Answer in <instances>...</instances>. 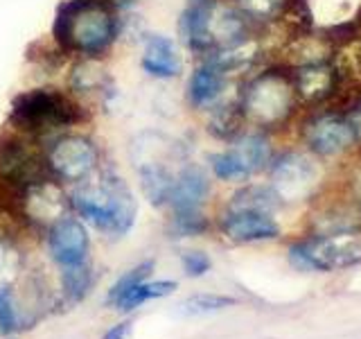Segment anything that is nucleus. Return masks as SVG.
<instances>
[{
  "mask_svg": "<svg viewBox=\"0 0 361 339\" xmlns=\"http://www.w3.org/2000/svg\"><path fill=\"white\" fill-rule=\"evenodd\" d=\"M118 23L102 0H66L54 18V39L66 50L99 54L116 41Z\"/></svg>",
  "mask_w": 361,
  "mask_h": 339,
  "instance_id": "f257e3e1",
  "label": "nucleus"
},
{
  "mask_svg": "<svg viewBox=\"0 0 361 339\" xmlns=\"http://www.w3.org/2000/svg\"><path fill=\"white\" fill-rule=\"evenodd\" d=\"M73 206L95 229L109 235H124L135 222V199L129 186L116 174H102L73 195Z\"/></svg>",
  "mask_w": 361,
  "mask_h": 339,
  "instance_id": "f03ea898",
  "label": "nucleus"
},
{
  "mask_svg": "<svg viewBox=\"0 0 361 339\" xmlns=\"http://www.w3.org/2000/svg\"><path fill=\"white\" fill-rule=\"evenodd\" d=\"M242 113L257 127H280L298 107L289 71H267L246 86L242 95Z\"/></svg>",
  "mask_w": 361,
  "mask_h": 339,
  "instance_id": "7ed1b4c3",
  "label": "nucleus"
},
{
  "mask_svg": "<svg viewBox=\"0 0 361 339\" xmlns=\"http://www.w3.org/2000/svg\"><path fill=\"white\" fill-rule=\"evenodd\" d=\"M77 120H82L79 107L52 88L27 90L11 102V122L30 133L68 127Z\"/></svg>",
  "mask_w": 361,
  "mask_h": 339,
  "instance_id": "20e7f679",
  "label": "nucleus"
},
{
  "mask_svg": "<svg viewBox=\"0 0 361 339\" xmlns=\"http://www.w3.org/2000/svg\"><path fill=\"white\" fill-rule=\"evenodd\" d=\"M291 258L302 267L321 269V271L359 265L361 263V233L345 231V233H327V235L307 237V240L298 242L291 249Z\"/></svg>",
  "mask_w": 361,
  "mask_h": 339,
  "instance_id": "39448f33",
  "label": "nucleus"
},
{
  "mask_svg": "<svg viewBox=\"0 0 361 339\" xmlns=\"http://www.w3.org/2000/svg\"><path fill=\"white\" fill-rule=\"evenodd\" d=\"M319 165L314 158L300 152H287L276 161H271V181L280 201L307 199L319 186Z\"/></svg>",
  "mask_w": 361,
  "mask_h": 339,
  "instance_id": "423d86ee",
  "label": "nucleus"
},
{
  "mask_svg": "<svg viewBox=\"0 0 361 339\" xmlns=\"http://www.w3.org/2000/svg\"><path fill=\"white\" fill-rule=\"evenodd\" d=\"M302 138L316 156H336L355 145V129L341 113L321 111L305 122Z\"/></svg>",
  "mask_w": 361,
  "mask_h": 339,
  "instance_id": "0eeeda50",
  "label": "nucleus"
},
{
  "mask_svg": "<svg viewBox=\"0 0 361 339\" xmlns=\"http://www.w3.org/2000/svg\"><path fill=\"white\" fill-rule=\"evenodd\" d=\"M97 147L84 136L59 138L48 152V167L66 181H84L97 167Z\"/></svg>",
  "mask_w": 361,
  "mask_h": 339,
  "instance_id": "6e6552de",
  "label": "nucleus"
},
{
  "mask_svg": "<svg viewBox=\"0 0 361 339\" xmlns=\"http://www.w3.org/2000/svg\"><path fill=\"white\" fill-rule=\"evenodd\" d=\"M48 163L34 154L27 143L18 138H7L0 145V174L11 186L30 188L48 179Z\"/></svg>",
  "mask_w": 361,
  "mask_h": 339,
  "instance_id": "1a4fd4ad",
  "label": "nucleus"
},
{
  "mask_svg": "<svg viewBox=\"0 0 361 339\" xmlns=\"http://www.w3.org/2000/svg\"><path fill=\"white\" fill-rule=\"evenodd\" d=\"M289 75L293 82V90H296L298 105H307V107L327 105L330 97L334 95L338 82H341V73L336 71L332 59L291 68Z\"/></svg>",
  "mask_w": 361,
  "mask_h": 339,
  "instance_id": "9d476101",
  "label": "nucleus"
},
{
  "mask_svg": "<svg viewBox=\"0 0 361 339\" xmlns=\"http://www.w3.org/2000/svg\"><path fill=\"white\" fill-rule=\"evenodd\" d=\"M50 254L61 267L82 265L88 254V233L82 224L71 218H61L52 224L48 235Z\"/></svg>",
  "mask_w": 361,
  "mask_h": 339,
  "instance_id": "9b49d317",
  "label": "nucleus"
},
{
  "mask_svg": "<svg viewBox=\"0 0 361 339\" xmlns=\"http://www.w3.org/2000/svg\"><path fill=\"white\" fill-rule=\"evenodd\" d=\"M221 231L235 242H259L278 237L280 226L271 213L259 210H228L221 222Z\"/></svg>",
  "mask_w": 361,
  "mask_h": 339,
  "instance_id": "f8f14e48",
  "label": "nucleus"
},
{
  "mask_svg": "<svg viewBox=\"0 0 361 339\" xmlns=\"http://www.w3.org/2000/svg\"><path fill=\"white\" fill-rule=\"evenodd\" d=\"M23 206H25L27 218L41 224H54L59 222L66 215V195L61 188L52 184V181H41V184H34L25 188V195H23Z\"/></svg>",
  "mask_w": 361,
  "mask_h": 339,
  "instance_id": "ddd939ff",
  "label": "nucleus"
},
{
  "mask_svg": "<svg viewBox=\"0 0 361 339\" xmlns=\"http://www.w3.org/2000/svg\"><path fill=\"white\" fill-rule=\"evenodd\" d=\"M212 11L214 0H188V7L180 14V37H183L190 50L206 52L212 48Z\"/></svg>",
  "mask_w": 361,
  "mask_h": 339,
  "instance_id": "4468645a",
  "label": "nucleus"
},
{
  "mask_svg": "<svg viewBox=\"0 0 361 339\" xmlns=\"http://www.w3.org/2000/svg\"><path fill=\"white\" fill-rule=\"evenodd\" d=\"M210 192V181L201 167L190 165L174 179L172 192H169V203L176 213L199 210Z\"/></svg>",
  "mask_w": 361,
  "mask_h": 339,
  "instance_id": "2eb2a0df",
  "label": "nucleus"
},
{
  "mask_svg": "<svg viewBox=\"0 0 361 339\" xmlns=\"http://www.w3.org/2000/svg\"><path fill=\"white\" fill-rule=\"evenodd\" d=\"M142 68L152 77H158V79L176 77L180 73V68H183V64H180L174 41L161 37V34L149 37V41L145 45V54H142Z\"/></svg>",
  "mask_w": 361,
  "mask_h": 339,
  "instance_id": "dca6fc26",
  "label": "nucleus"
},
{
  "mask_svg": "<svg viewBox=\"0 0 361 339\" xmlns=\"http://www.w3.org/2000/svg\"><path fill=\"white\" fill-rule=\"evenodd\" d=\"M226 84V73L212 61H206L192 73L188 82V100L195 107H208L221 95Z\"/></svg>",
  "mask_w": 361,
  "mask_h": 339,
  "instance_id": "f3484780",
  "label": "nucleus"
},
{
  "mask_svg": "<svg viewBox=\"0 0 361 339\" xmlns=\"http://www.w3.org/2000/svg\"><path fill=\"white\" fill-rule=\"evenodd\" d=\"M138 177H140L142 195L149 199V203H154V206H163L165 201H169L174 177L169 174L161 163H142L138 167Z\"/></svg>",
  "mask_w": 361,
  "mask_h": 339,
  "instance_id": "a211bd4d",
  "label": "nucleus"
},
{
  "mask_svg": "<svg viewBox=\"0 0 361 339\" xmlns=\"http://www.w3.org/2000/svg\"><path fill=\"white\" fill-rule=\"evenodd\" d=\"M233 152L242 158L248 174L259 172V170L271 165V145L262 133H246L242 138H237Z\"/></svg>",
  "mask_w": 361,
  "mask_h": 339,
  "instance_id": "6ab92c4d",
  "label": "nucleus"
},
{
  "mask_svg": "<svg viewBox=\"0 0 361 339\" xmlns=\"http://www.w3.org/2000/svg\"><path fill=\"white\" fill-rule=\"evenodd\" d=\"M280 206V197L274 188L264 186H248L240 190L233 197L228 210H259V213H274Z\"/></svg>",
  "mask_w": 361,
  "mask_h": 339,
  "instance_id": "aec40b11",
  "label": "nucleus"
},
{
  "mask_svg": "<svg viewBox=\"0 0 361 339\" xmlns=\"http://www.w3.org/2000/svg\"><path fill=\"white\" fill-rule=\"evenodd\" d=\"M176 290V282H169V280H158V282H138L133 285L131 290H127L122 297L116 301V305L120 310H133V308H140L145 301L149 299H161L172 294Z\"/></svg>",
  "mask_w": 361,
  "mask_h": 339,
  "instance_id": "412c9836",
  "label": "nucleus"
},
{
  "mask_svg": "<svg viewBox=\"0 0 361 339\" xmlns=\"http://www.w3.org/2000/svg\"><path fill=\"white\" fill-rule=\"evenodd\" d=\"M244 120L246 118H244L240 105H226V107L214 109L212 118L208 122V131L221 141H233L240 136Z\"/></svg>",
  "mask_w": 361,
  "mask_h": 339,
  "instance_id": "4be33fe9",
  "label": "nucleus"
},
{
  "mask_svg": "<svg viewBox=\"0 0 361 339\" xmlns=\"http://www.w3.org/2000/svg\"><path fill=\"white\" fill-rule=\"evenodd\" d=\"M90 285H93V276H90V269L84 263L63 267V292L73 303L82 301L88 294Z\"/></svg>",
  "mask_w": 361,
  "mask_h": 339,
  "instance_id": "5701e85b",
  "label": "nucleus"
},
{
  "mask_svg": "<svg viewBox=\"0 0 361 339\" xmlns=\"http://www.w3.org/2000/svg\"><path fill=\"white\" fill-rule=\"evenodd\" d=\"M237 7L251 20H274L285 14L287 0H237Z\"/></svg>",
  "mask_w": 361,
  "mask_h": 339,
  "instance_id": "b1692460",
  "label": "nucleus"
},
{
  "mask_svg": "<svg viewBox=\"0 0 361 339\" xmlns=\"http://www.w3.org/2000/svg\"><path fill=\"white\" fill-rule=\"evenodd\" d=\"M210 165L214 170V174L224 181H240V179H246L251 177L248 174L246 165L242 163V158L237 156L233 150L231 152H221V154H212L210 156Z\"/></svg>",
  "mask_w": 361,
  "mask_h": 339,
  "instance_id": "393cba45",
  "label": "nucleus"
},
{
  "mask_svg": "<svg viewBox=\"0 0 361 339\" xmlns=\"http://www.w3.org/2000/svg\"><path fill=\"white\" fill-rule=\"evenodd\" d=\"M228 305H235V299L217 297V294H197V297H190L188 301L180 303V310L185 314H208L228 308Z\"/></svg>",
  "mask_w": 361,
  "mask_h": 339,
  "instance_id": "a878e982",
  "label": "nucleus"
},
{
  "mask_svg": "<svg viewBox=\"0 0 361 339\" xmlns=\"http://www.w3.org/2000/svg\"><path fill=\"white\" fill-rule=\"evenodd\" d=\"M152 263H145V265H140V267H135V269H131V271H127L124 276H120L116 282H113V287H111V292H109V301L111 303H116L124 292L127 290H131L133 285H138V282H142L147 276L152 274Z\"/></svg>",
  "mask_w": 361,
  "mask_h": 339,
  "instance_id": "bb28decb",
  "label": "nucleus"
},
{
  "mask_svg": "<svg viewBox=\"0 0 361 339\" xmlns=\"http://www.w3.org/2000/svg\"><path fill=\"white\" fill-rule=\"evenodd\" d=\"M18 326H20V319H18L14 297H11V292L7 287H0V331L11 333V331H16Z\"/></svg>",
  "mask_w": 361,
  "mask_h": 339,
  "instance_id": "cd10ccee",
  "label": "nucleus"
},
{
  "mask_svg": "<svg viewBox=\"0 0 361 339\" xmlns=\"http://www.w3.org/2000/svg\"><path fill=\"white\" fill-rule=\"evenodd\" d=\"M201 231H206V220L201 218L199 210L176 213V218H174V233L176 235H197Z\"/></svg>",
  "mask_w": 361,
  "mask_h": 339,
  "instance_id": "c85d7f7f",
  "label": "nucleus"
},
{
  "mask_svg": "<svg viewBox=\"0 0 361 339\" xmlns=\"http://www.w3.org/2000/svg\"><path fill=\"white\" fill-rule=\"evenodd\" d=\"M18 267H20L18 254L9 244L0 242V287H7V282L14 278Z\"/></svg>",
  "mask_w": 361,
  "mask_h": 339,
  "instance_id": "c756f323",
  "label": "nucleus"
},
{
  "mask_svg": "<svg viewBox=\"0 0 361 339\" xmlns=\"http://www.w3.org/2000/svg\"><path fill=\"white\" fill-rule=\"evenodd\" d=\"M183 269L188 276H203L210 269V258L201 251H190L183 256Z\"/></svg>",
  "mask_w": 361,
  "mask_h": 339,
  "instance_id": "7c9ffc66",
  "label": "nucleus"
},
{
  "mask_svg": "<svg viewBox=\"0 0 361 339\" xmlns=\"http://www.w3.org/2000/svg\"><path fill=\"white\" fill-rule=\"evenodd\" d=\"M350 192H353V201L361 208V163L357 165L353 179H350Z\"/></svg>",
  "mask_w": 361,
  "mask_h": 339,
  "instance_id": "2f4dec72",
  "label": "nucleus"
},
{
  "mask_svg": "<svg viewBox=\"0 0 361 339\" xmlns=\"http://www.w3.org/2000/svg\"><path fill=\"white\" fill-rule=\"evenodd\" d=\"M127 333H129V323H118L104 335V339H127Z\"/></svg>",
  "mask_w": 361,
  "mask_h": 339,
  "instance_id": "473e14b6",
  "label": "nucleus"
},
{
  "mask_svg": "<svg viewBox=\"0 0 361 339\" xmlns=\"http://www.w3.org/2000/svg\"><path fill=\"white\" fill-rule=\"evenodd\" d=\"M350 124H353V129H355V143L361 145V105L353 116H350Z\"/></svg>",
  "mask_w": 361,
  "mask_h": 339,
  "instance_id": "72a5a7b5",
  "label": "nucleus"
},
{
  "mask_svg": "<svg viewBox=\"0 0 361 339\" xmlns=\"http://www.w3.org/2000/svg\"><path fill=\"white\" fill-rule=\"evenodd\" d=\"M109 3L113 5V7H118V9H129V7H133L138 0H109Z\"/></svg>",
  "mask_w": 361,
  "mask_h": 339,
  "instance_id": "f704fd0d",
  "label": "nucleus"
}]
</instances>
